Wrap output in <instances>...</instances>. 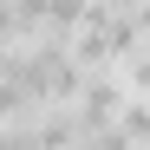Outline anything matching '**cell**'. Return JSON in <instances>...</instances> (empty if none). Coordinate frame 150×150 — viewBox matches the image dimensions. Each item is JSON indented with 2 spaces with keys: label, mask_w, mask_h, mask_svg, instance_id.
I'll return each instance as SVG.
<instances>
[{
  "label": "cell",
  "mask_w": 150,
  "mask_h": 150,
  "mask_svg": "<svg viewBox=\"0 0 150 150\" xmlns=\"http://www.w3.org/2000/svg\"><path fill=\"white\" fill-rule=\"evenodd\" d=\"M20 111H33V105H26V91H20L13 79H0V124H13Z\"/></svg>",
  "instance_id": "1"
}]
</instances>
